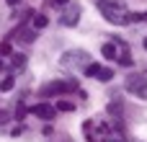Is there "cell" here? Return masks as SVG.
Segmentation results:
<instances>
[{"instance_id":"6da1fadb","label":"cell","mask_w":147,"mask_h":142,"mask_svg":"<svg viewBox=\"0 0 147 142\" xmlns=\"http://www.w3.org/2000/svg\"><path fill=\"white\" fill-rule=\"evenodd\" d=\"M96 5H98L101 16H103L109 23H114V26H127V23H132V13L127 10L124 3H119V0H98Z\"/></svg>"},{"instance_id":"7a4b0ae2","label":"cell","mask_w":147,"mask_h":142,"mask_svg":"<svg viewBox=\"0 0 147 142\" xmlns=\"http://www.w3.org/2000/svg\"><path fill=\"white\" fill-rule=\"evenodd\" d=\"M101 54L109 57V60H116V62L124 65V67L132 65V57H129V49H127L124 41H109V44H103V47H101Z\"/></svg>"},{"instance_id":"3957f363","label":"cell","mask_w":147,"mask_h":142,"mask_svg":"<svg viewBox=\"0 0 147 142\" xmlns=\"http://www.w3.org/2000/svg\"><path fill=\"white\" fill-rule=\"evenodd\" d=\"M83 132H85V140L88 142H106L109 135H111V127L106 122H85L83 124Z\"/></svg>"},{"instance_id":"277c9868","label":"cell","mask_w":147,"mask_h":142,"mask_svg":"<svg viewBox=\"0 0 147 142\" xmlns=\"http://www.w3.org/2000/svg\"><path fill=\"white\" fill-rule=\"evenodd\" d=\"M59 62H62V67H85V65H88V52H83V49L65 52Z\"/></svg>"},{"instance_id":"5b68a950","label":"cell","mask_w":147,"mask_h":142,"mask_svg":"<svg viewBox=\"0 0 147 142\" xmlns=\"http://www.w3.org/2000/svg\"><path fill=\"white\" fill-rule=\"evenodd\" d=\"M83 72H85L88 78H98L101 83H109V80L114 78V70H109V67H101L98 62H88V65L83 67Z\"/></svg>"},{"instance_id":"8992f818","label":"cell","mask_w":147,"mask_h":142,"mask_svg":"<svg viewBox=\"0 0 147 142\" xmlns=\"http://www.w3.org/2000/svg\"><path fill=\"white\" fill-rule=\"evenodd\" d=\"M127 91H129L132 96L147 101V78H145V75H134V78H129V80H127Z\"/></svg>"},{"instance_id":"52a82bcc","label":"cell","mask_w":147,"mask_h":142,"mask_svg":"<svg viewBox=\"0 0 147 142\" xmlns=\"http://www.w3.org/2000/svg\"><path fill=\"white\" fill-rule=\"evenodd\" d=\"M10 39H16L18 44H34V26L31 23H21V26H16L13 31H10Z\"/></svg>"},{"instance_id":"ba28073f","label":"cell","mask_w":147,"mask_h":142,"mask_svg":"<svg viewBox=\"0 0 147 142\" xmlns=\"http://www.w3.org/2000/svg\"><path fill=\"white\" fill-rule=\"evenodd\" d=\"M78 88V83H67V80H54L49 85H44V96H62V93H72Z\"/></svg>"},{"instance_id":"9c48e42d","label":"cell","mask_w":147,"mask_h":142,"mask_svg":"<svg viewBox=\"0 0 147 142\" xmlns=\"http://www.w3.org/2000/svg\"><path fill=\"white\" fill-rule=\"evenodd\" d=\"M31 114L39 116V119H44V122H52V119H54V106H52V103H36V106L31 109Z\"/></svg>"},{"instance_id":"30bf717a","label":"cell","mask_w":147,"mask_h":142,"mask_svg":"<svg viewBox=\"0 0 147 142\" xmlns=\"http://www.w3.org/2000/svg\"><path fill=\"white\" fill-rule=\"evenodd\" d=\"M26 62H28V60H26V54H21V52H18V54H13V57H10V72H13V75H18V72L26 67Z\"/></svg>"},{"instance_id":"8fae6325","label":"cell","mask_w":147,"mask_h":142,"mask_svg":"<svg viewBox=\"0 0 147 142\" xmlns=\"http://www.w3.org/2000/svg\"><path fill=\"white\" fill-rule=\"evenodd\" d=\"M80 21V8H70L65 16H62V26H75Z\"/></svg>"},{"instance_id":"7c38bea8","label":"cell","mask_w":147,"mask_h":142,"mask_svg":"<svg viewBox=\"0 0 147 142\" xmlns=\"http://www.w3.org/2000/svg\"><path fill=\"white\" fill-rule=\"evenodd\" d=\"M31 26H34V28H47V26H49V18H47V16H39V13H34V18H31Z\"/></svg>"},{"instance_id":"4fadbf2b","label":"cell","mask_w":147,"mask_h":142,"mask_svg":"<svg viewBox=\"0 0 147 142\" xmlns=\"http://www.w3.org/2000/svg\"><path fill=\"white\" fill-rule=\"evenodd\" d=\"M106 142H127V137H124V132H121V129H116V132H111V135H109V140Z\"/></svg>"},{"instance_id":"5bb4252c","label":"cell","mask_w":147,"mask_h":142,"mask_svg":"<svg viewBox=\"0 0 147 142\" xmlns=\"http://www.w3.org/2000/svg\"><path fill=\"white\" fill-rule=\"evenodd\" d=\"M13 85H16V78H13V72H10V75H8V78L0 83V91H10Z\"/></svg>"},{"instance_id":"9a60e30c","label":"cell","mask_w":147,"mask_h":142,"mask_svg":"<svg viewBox=\"0 0 147 142\" xmlns=\"http://www.w3.org/2000/svg\"><path fill=\"white\" fill-rule=\"evenodd\" d=\"M57 109H59V111H72V109H75V103H72V101H59V103H57Z\"/></svg>"},{"instance_id":"2e32d148","label":"cell","mask_w":147,"mask_h":142,"mask_svg":"<svg viewBox=\"0 0 147 142\" xmlns=\"http://www.w3.org/2000/svg\"><path fill=\"white\" fill-rule=\"evenodd\" d=\"M109 114H116V116H119V114H121V103H119V101H111V103H109Z\"/></svg>"},{"instance_id":"e0dca14e","label":"cell","mask_w":147,"mask_h":142,"mask_svg":"<svg viewBox=\"0 0 147 142\" xmlns=\"http://www.w3.org/2000/svg\"><path fill=\"white\" fill-rule=\"evenodd\" d=\"M0 54H10V44H8V41L0 44Z\"/></svg>"},{"instance_id":"ac0fdd59","label":"cell","mask_w":147,"mask_h":142,"mask_svg":"<svg viewBox=\"0 0 147 142\" xmlns=\"http://www.w3.org/2000/svg\"><path fill=\"white\" fill-rule=\"evenodd\" d=\"M5 119H8V114H5V111H0V124H3Z\"/></svg>"},{"instance_id":"d6986e66","label":"cell","mask_w":147,"mask_h":142,"mask_svg":"<svg viewBox=\"0 0 147 142\" xmlns=\"http://www.w3.org/2000/svg\"><path fill=\"white\" fill-rule=\"evenodd\" d=\"M5 3H8V5H18L21 0H5Z\"/></svg>"},{"instance_id":"ffe728a7","label":"cell","mask_w":147,"mask_h":142,"mask_svg":"<svg viewBox=\"0 0 147 142\" xmlns=\"http://www.w3.org/2000/svg\"><path fill=\"white\" fill-rule=\"evenodd\" d=\"M52 3H57V5H65V3H67V0H52Z\"/></svg>"},{"instance_id":"44dd1931","label":"cell","mask_w":147,"mask_h":142,"mask_svg":"<svg viewBox=\"0 0 147 142\" xmlns=\"http://www.w3.org/2000/svg\"><path fill=\"white\" fill-rule=\"evenodd\" d=\"M145 49H147V36H145Z\"/></svg>"},{"instance_id":"7402d4cb","label":"cell","mask_w":147,"mask_h":142,"mask_svg":"<svg viewBox=\"0 0 147 142\" xmlns=\"http://www.w3.org/2000/svg\"><path fill=\"white\" fill-rule=\"evenodd\" d=\"M0 70H3V62H0Z\"/></svg>"}]
</instances>
